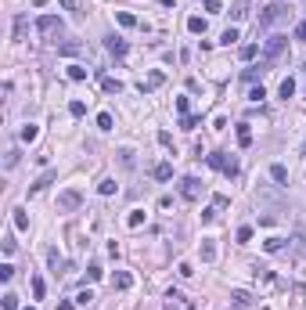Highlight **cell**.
<instances>
[{
  "label": "cell",
  "mask_w": 306,
  "mask_h": 310,
  "mask_svg": "<svg viewBox=\"0 0 306 310\" xmlns=\"http://www.w3.org/2000/svg\"><path fill=\"white\" fill-rule=\"evenodd\" d=\"M292 18V8H285L281 0H274V4H266V11L259 15V29H270V25H281Z\"/></svg>",
  "instance_id": "1"
},
{
  "label": "cell",
  "mask_w": 306,
  "mask_h": 310,
  "mask_svg": "<svg viewBox=\"0 0 306 310\" xmlns=\"http://www.w3.org/2000/svg\"><path fill=\"white\" fill-rule=\"evenodd\" d=\"M288 51V36H281V33H274V36H266V44H263V58L259 61H266V65H274L281 54Z\"/></svg>",
  "instance_id": "2"
},
{
  "label": "cell",
  "mask_w": 306,
  "mask_h": 310,
  "mask_svg": "<svg viewBox=\"0 0 306 310\" xmlns=\"http://www.w3.org/2000/svg\"><path fill=\"white\" fill-rule=\"evenodd\" d=\"M206 163L213 166V170H220V173H227V177H238V159L234 155H227V151H213V155H206Z\"/></svg>",
  "instance_id": "3"
},
{
  "label": "cell",
  "mask_w": 306,
  "mask_h": 310,
  "mask_svg": "<svg viewBox=\"0 0 306 310\" xmlns=\"http://www.w3.org/2000/svg\"><path fill=\"white\" fill-rule=\"evenodd\" d=\"M36 33H40V36H61V18H58V15L36 18Z\"/></svg>",
  "instance_id": "4"
},
{
  "label": "cell",
  "mask_w": 306,
  "mask_h": 310,
  "mask_svg": "<svg viewBox=\"0 0 306 310\" xmlns=\"http://www.w3.org/2000/svg\"><path fill=\"white\" fill-rule=\"evenodd\" d=\"M80 206H83V195H80V191L69 188V191H61V195H58V209H61V213H72V209H80Z\"/></svg>",
  "instance_id": "5"
},
{
  "label": "cell",
  "mask_w": 306,
  "mask_h": 310,
  "mask_svg": "<svg viewBox=\"0 0 306 310\" xmlns=\"http://www.w3.org/2000/svg\"><path fill=\"white\" fill-rule=\"evenodd\" d=\"M198 195H202V180H198V177H184V180H180V199L195 202Z\"/></svg>",
  "instance_id": "6"
},
{
  "label": "cell",
  "mask_w": 306,
  "mask_h": 310,
  "mask_svg": "<svg viewBox=\"0 0 306 310\" xmlns=\"http://www.w3.org/2000/svg\"><path fill=\"white\" fill-rule=\"evenodd\" d=\"M162 83H166V76H162V72H148V76H141L137 90H141V94H151V90H159Z\"/></svg>",
  "instance_id": "7"
},
{
  "label": "cell",
  "mask_w": 306,
  "mask_h": 310,
  "mask_svg": "<svg viewBox=\"0 0 306 310\" xmlns=\"http://www.w3.org/2000/svg\"><path fill=\"white\" fill-rule=\"evenodd\" d=\"M105 47H108V54H116V58H123L130 51V44L123 40V36H105Z\"/></svg>",
  "instance_id": "8"
},
{
  "label": "cell",
  "mask_w": 306,
  "mask_h": 310,
  "mask_svg": "<svg viewBox=\"0 0 306 310\" xmlns=\"http://www.w3.org/2000/svg\"><path fill=\"white\" fill-rule=\"evenodd\" d=\"M231 299H234V306H238V310H252V306H256L252 292H245V289H234V292H231Z\"/></svg>",
  "instance_id": "9"
},
{
  "label": "cell",
  "mask_w": 306,
  "mask_h": 310,
  "mask_svg": "<svg viewBox=\"0 0 306 310\" xmlns=\"http://www.w3.org/2000/svg\"><path fill=\"white\" fill-rule=\"evenodd\" d=\"M206 25H209V22H206L202 15H191V18H187V33H195V36H206Z\"/></svg>",
  "instance_id": "10"
},
{
  "label": "cell",
  "mask_w": 306,
  "mask_h": 310,
  "mask_svg": "<svg viewBox=\"0 0 306 310\" xmlns=\"http://www.w3.org/2000/svg\"><path fill=\"white\" fill-rule=\"evenodd\" d=\"M133 285V278L126 274V270H116V278H112V289H119V292H126Z\"/></svg>",
  "instance_id": "11"
},
{
  "label": "cell",
  "mask_w": 306,
  "mask_h": 310,
  "mask_svg": "<svg viewBox=\"0 0 306 310\" xmlns=\"http://www.w3.org/2000/svg\"><path fill=\"white\" fill-rule=\"evenodd\" d=\"M231 18H234V22L249 18V0H234V4H231Z\"/></svg>",
  "instance_id": "12"
},
{
  "label": "cell",
  "mask_w": 306,
  "mask_h": 310,
  "mask_svg": "<svg viewBox=\"0 0 306 310\" xmlns=\"http://www.w3.org/2000/svg\"><path fill=\"white\" fill-rule=\"evenodd\" d=\"M151 177H155V180H169L173 177V166L169 163H155V166H151Z\"/></svg>",
  "instance_id": "13"
},
{
  "label": "cell",
  "mask_w": 306,
  "mask_h": 310,
  "mask_svg": "<svg viewBox=\"0 0 306 310\" xmlns=\"http://www.w3.org/2000/svg\"><path fill=\"white\" fill-rule=\"evenodd\" d=\"M270 177H274V184H278V188H285V184H288V170H285L281 163H274V166H270Z\"/></svg>",
  "instance_id": "14"
},
{
  "label": "cell",
  "mask_w": 306,
  "mask_h": 310,
  "mask_svg": "<svg viewBox=\"0 0 306 310\" xmlns=\"http://www.w3.org/2000/svg\"><path fill=\"white\" fill-rule=\"evenodd\" d=\"M198 253H202V263H213V260H216V245H213V238H202V249H198Z\"/></svg>",
  "instance_id": "15"
},
{
  "label": "cell",
  "mask_w": 306,
  "mask_h": 310,
  "mask_svg": "<svg viewBox=\"0 0 306 310\" xmlns=\"http://www.w3.org/2000/svg\"><path fill=\"white\" fill-rule=\"evenodd\" d=\"M266 69H270V65H266V61H259V65H252V69H245V72H242V80H249V83H252V80H259V76H263Z\"/></svg>",
  "instance_id": "16"
},
{
  "label": "cell",
  "mask_w": 306,
  "mask_h": 310,
  "mask_svg": "<svg viewBox=\"0 0 306 310\" xmlns=\"http://www.w3.org/2000/svg\"><path fill=\"white\" fill-rule=\"evenodd\" d=\"M51 180H54V170H47V173H44V177H40V180H36V184H32V188H29V195H40V191H44V188H47V184H51Z\"/></svg>",
  "instance_id": "17"
},
{
  "label": "cell",
  "mask_w": 306,
  "mask_h": 310,
  "mask_svg": "<svg viewBox=\"0 0 306 310\" xmlns=\"http://www.w3.org/2000/svg\"><path fill=\"white\" fill-rule=\"evenodd\" d=\"M238 144H242V148L252 144V127H249V123H238Z\"/></svg>",
  "instance_id": "18"
},
{
  "label": "cell",
  "mask_w": 306,
  "mask_h": 310,
  "mask_svg": "<svg viewBox=\"0 0 306 310\" xmlns=\"http://www.w3.org/2000/svg\"><path fill=\"white\" fill-rule=\"evenodd\" d=\"M36 137H40V127H36V123H25V127H22V141H25V144H32Z\"/></svg>",
  "instance_id": "19"
},
{
  "label": "cell",
  "mask_w": 306,
  "mask_h": 310,
  "mask_svg": "<svg viewBox=\"0 0 306 310\" xmlns=\"http://www.w3.org/2000/svg\"><path fill=\"white\" fill-rule=\"evenodd\" d=\"M292 253H295V256L306 253V235H302V231H295V235H292Z\"/></svg>",
  "instance_id": "20"
},
{
  "label": "cell",
  "mask_w": 306,
  "mask_h": 310,
  "mask_svg": "<svg viewBox=\"0 0 306 310\" xmlns=\"http://www.w3.org/2000/svg\"><path fill=\"white\" fill-rule=\"evenodd\" d=\"M116 22H119V25H126V29H137V25H141L130 11H116Z\"/></svg>",
  "instance_id": "21"
},
{
  "label": "cell",
  "mask_w": 306,
  "mask_h": 310,
  "mask_svg": "<svg viewBox=\"0 0 306 310\" xmlns=\"http://www.w3.org/2000/svg\"><path fill=\"white\" fill-rule=\"evenodd\" d=\"M101 87H105V94H123V83L119 80H108V76H101Z\"/></svg>",
  "instance_id": "22"
},
{
  "label": "cell",
  "mask_w": 306,
  "mask_h": 310,
  "mask_svg": "<svg viewBox=\"0 0 306 310\" xmlns=\"http://www.w3.org/2000/svg\"><path fill=\"white\" fill-rule=\"evenodd\" d=\"M11 213H15V216H11L15 227H18V231H29V216H25V209H11Z\"/></svg>",
  "instance_id": "23"
},
{
  "label": "cell",
  "mask_w": 306,
  "mask_h": 310,
  "mask_svg": "<svg viewBox=\"0 0 306 310\" xmlns=\"http://www.w3.org/2000/svg\"><path fill=\"white\" fill-rule=\"evenodd\" d=\"M69 80H72V83L87 80V69H83V65H69Z\"/></svg>",
  "instance_id": "24"
},
{
  "label": "cell",
  "mask_w": 306,
  "mask_h": 310,
  "mask_svg": "<svg viewBox=\"0 0 306 310\" xmlns=\"http://www.w3.org/2000/svg\"><path fill=\"white\" fill-rule=\"evenodd\" d=\"M58 51H61V54H80V51H83V44H76V40H65V44H58Z\"/></svg>",
  "instance_id": "25"
},
{
  "label": "cell",
  "mask_w": 306,
  "mask_h": 310,
  "mask_svg": "<svg viewBox=\"0 0 306 310\" xmlns=\"http://www.w3.org/2000/svg\"><path fill=\"white\" fill-rule=\"evenodd\" d=\"M69 115H76V119H80V115H87V105L76 98V101H69Z\"/></svg>",
  "instance_id": "26"
},
{
  "label": "cell",
  "mask_w": 306,
  "mask_h": 310,
  "mask_svg": "<svg viewBox=\"0 0 306 310\" xmlns=\"http://www.w3.org/2000/svg\"><path fill=\"white\" fill-rule=\"evenodd\" d=\"M263 249H266V253H281V249H285V238H266Z\"/></svg>",
  "instance_id": "27"
},
{
  "label": "cell",
  "mask_w": 306,
  "mask_h": 310,
  "mask_svg": "<svg viewBox=\"0 0 306 310\" xmlns=\"http://www.w3.org/2000/svg\"><path fill=\"white\" fill-rule=\"evenodd\" d=\"M0 306H4V310H18V296H15V292H4V299H0Z\"/></svg>",
  "instance_id": "28"
},
{
  "label": "cell",
  "mask_w": 306,
  "mask_h": 310,
  "mask_svg": "<svg viewBox=\"0 0 306 310\" xmlns=\"http://www.w3.org/2000/svg\"><path fill=\"white\" fill-rule=\"evenodd\" d=\"M97 191H101V195H116V180H112V177H105V180L97 184Z\"/></svg>",
  "instance_id": "29"
},
{
  "label": "cell",
  "mask_w": 306,
  "mask_h": 310,
  "mask_svg": "<svg viewBox=\"0 0 306 310\" xmlns=\"http://www.w3.org/2000/svg\"><path fill=\"white\" fill-rule=\"evenodd\" d=\"M144 224V209H133L130 216H126V227H141Z\"/></svg>",
  "instance_id": "30"
},
{
  "label": "cell",
  "mask_w": 306,
  "mask_h": 310,
  "mask_svg": "<svg viewBox=\"0 0 306 310\" xmlns=\"http://www.w3.org/2000/svg\"><path fill=\"white\" fill-rule=\"evenodd\" d=\"M234 40H242V36H238V29H223V36H220V44H227V47H231Z\"/></svg>",
  "instance_id": "31"
},
{
  "label": "cell",
  "mask_w": 306,
  "mask_h": 310,
  "mask_svg": "<svg viewBox=\"0 0 306 310\" xmlns=\"http://www.w3.org/2000/svg\"><path fill=\"white\" fill-rule=\"evenodd\" d=\"M58 4H61L65 11H72V18H83V11H80V8H76V0H58Z\"/></svg>",
  "instance_id": "32"
},
{
  "label": "cell",
  "mask_w": 306,
  "mask_h": 310,
  "mask_svg": "<svg viewBox=\"0 0 306 310\" xmlns=\"http://www.w3.org/2000/svg\"><path fill=\"white\" fill-rule=\"evenodd\" d=\"M11 278H15V267H11V263H4V267H0V282H4V285H8Z\"/></svg>",
  "instance_id": "33"
},
{
  "label": "cell",
  "mask_w": 306,
  "mask_h": 310,
  "mask_svg": "<svg viewBox=\"0 0 306 310\" xmlns=\"http://www.w3.org/2000/svg\"><path fill=\"white\" fill-rule=\"evenodd\" d=\"M256 51H259L256 44H245V47H242V61H252V58H256Z\"/></svg>",
  "instance_id": "34"
},
{
  "label": "cell",
  "mask_w": 306,
  "mask_h": 310,
  "mask_svg": "<svg viewBox=\"0 0 306 310\" xmlns=\"http://www.w3.org/2000/svg\"><path fill=\"white\" fill-rule=\"evenodd\" d=\"M263 98H266V90H263V87H252V90H249V101H252V105H259Z\"/></svg>",
  "instance_id": "35"
},
{
  "label": "cell",
  "mask_w": 306,
  "mask_h": 310,
  "mask_svg": "<svg viewBox=\"0 0 306 310\" xmlns=\"http://www.w3.org/2000/svg\"><path fill=\"white\" fill-rule=\"evenodd\" d=\"M44 289H47L44 278H32V296H36V299H44Z\"/></svg>",
  "instance_id": "36"
},
{
  "label": "cell",
  "mask_w": 306,
  "mask_h": 310,
  "mask_svg": "<svg viewBox=\"0 0 306 310\" xmlns=\"http://www.w3.org/2000/svg\"><path fill=\"white\" fill-rule=\"evenodd\" d=\"M101 274H105V270H101V263H90V270H87V278H90V282H101Z\"/></svg>",
  "instance_id": "37"
},
{
  "label": "cell",
  "mask_w": 306,
  "mask_h": 310,
  "mask_svg": "<svg viewBox=\"0 0 306 310\" xmlns=\"http://www.w3.org/2000/svg\"><path fill=\"white\" fill-rule=\"evenodd\" d=\"M119 163H123V166H126V170H130V166H133V151H130V148H123V151H119Z\"/></svg>",
  "instance_id": "38"
},
{
  "label": "cell",
  "mask_w": 306,
  "mask_h": 310,
  "mask_svg": "<svg viewBox=\"0 0 306 310\" xmlns=\"http://www.w3.org/2000/svg\"><path fill=\"white\" fill-rule=\"evenodd\" d=\"M22 36H25V18L18 15V18H15V40H22Z\"/></svg>",
  "instance_id": "39"
},
{
  "label": "cell",
  "mask_w": 306,
  "mask_h": 310,
  "mask_svg": "<svg viewBox=\"0 0 306 310\" xmlns=\"http://www.w3.org/2000/svg\"><path fill=\"white\" fill-rule=\"evenodd\" d=\"M180 127H184V130H195L198 119H195V115H180Z\"/></svg>",
  "instance_id": "40"
},
{
  "label": "cell",
  "mask_w": 306,
  "mask_h": 310,
  "mask_svg": "<svg viewBox=\"0 0 306 310\" xmlns=\"http://www.w3.org/2000/svg\"><path fill=\"white\" fill-rule=\"evenodd\" d=\"M292 94H295V83H292V80H285V83H281V98H285V101H288V98H292Z\"/></svg>",
  "instance_id": "41"
},
{
  "label": "cell",
  "mask_w": 306,
  "mask_h": 310,
  "mask_svg": "<svg viewBox=\"0 0 306 310\" xmlns=\"http://www.w3.org/2000/svg\"><path fill=\"white\" fill-rule=\"evenodd\" d=\"M97 127H101V130H112V115H108V112L97 115Z\"/></svg>",
  "instance_id": "42"
},
{
  "label": "cell",
  "mask_w": 306,
  "mask_h": 310,
  "mask_svg": "<svg viewBox=\"0 0 306 310\" xmlns=\"http://www.w3.org/2000/svg\"><path fill=\"white\" fill-rule=\"evenodd\" d=\"M90 299H94V292H90V289H83V292H80V296H76V303H80V306H87V303H90Z\"/></svg>",
  "instance_id": "43"
},
{
  "label": "cell",
  "mask_w": 306,
  "mask_h": 310,
  "mask_svg": "<svg viewBox=\"0 0 306 310\" xmlns=\"http://www.w3.org/2000/svg\"><path fill=\"white\" fill-rule=\"evenodd\" d=\"M216 213H220V209H216V206H209V209H202V220H206V224H213V220H216Z\"/></svg>",
  "instance_id": "44"
},
{
  "label": "cell",
  "mask_w": 306,
  "mask_h": 310,
  "mask_svg": "<svg viewBox=\"0 0 306 310\" xmlns=\"http://www.w3.org/2000/svg\"><path fill=\"white\" fill-rule=\"evenodd\" d=\"M249 238H252V227H249V224L238 227V242H249Z\"/></svg>",
  "instance_id": "45"
},
{
  "label": "cell",
  "mask_w": 306,
  "mask_h": 310,
  "mask_svg": "<svg viewBox=\"0 0 306 310\" xmlns=\"http://www.w3.org/2000/svg\"><path fill=\"white\" fill-rule=\"evenodd\" d=\"M295 40H302V44H306V18L295 25Z\"/></svg>",
  "instance_id": "46"
},
{
  "label": "cell",
  "mask_w": 306,
  "mask_h": 310,
  "mask_svg": "<svg viewBox=\"0 0 306 310\" xmlns=\"http://www.w3.org/2000/svg\"><path fill=\"white\" fill-rule=\"evenodd\" d=\"M47 263H51V267H54V270H58V267H61V256H58V253H54V249H51V253H47Z\"/></svg>",
  "instance_id": "47"
},
{
  "label": "cell",
  "mask_w": 306,
  "mask_h": 310,
  "mask_svg": "<svg viewBox=\"0 0 306 310\" xmlns=\"http://www.w3.org/2000/svg\"><path fill=\"white\" fill-rule=\"evenodd\" d=\"M202 4H206V11H209V15H216V11H220V0H202Z\"/></svg>",
  "instance_id": "48"
},
{
  "label": "cell",
  "mask_w": 306,
  "mask_h": 310,
  "mask_svg": "<svg viewBox=\"0 0 306 310\" xmlns=\"http://www.w3.org/2000/svg\"><path fill=\"white\" fill-rule=\"evenodd\" d=\"M15 163H18V151H15V148H11V151H8V159H4V166H8V170H11V166H15Z\"/></svg>",
  "instance_id": "49"
},
{
  "label": "cell",
  "mask_w": 306,
  "mask_h": 310,
  "mask_svg": "<svg viewBox=\"0 0 306 310\" xmlns=\"http://www.w3.org/2000/svg\"><path fill=\"white\" fill-rule=\"evenodd\" d=\"M0 245H4V253H15V238H11V235H4V242H0Z\"/></svg>",
  "instance_id": "50"
},
{
  "label": "cell",
  "mask_w": 306,
  "mask_h": 310,
  "mask_svg": "<svg viewBox=\"0 0 306 310\" xmlns=\"http://www.w3.org/2000/svg\"><path fill=\"white\" fill-rule=\"evenodd\" d=\"M162 310H177V303H173V299H169V303H166V306H162Z\"/></svg>",
  "instance_id": "51"
},
{
  "label": "cell",
  "mask_w": 306,
  "mask_h": 310,
  "mask_svg": "<svg viewBox=\"0 0 306 310\" xmlns=\"http://www.w3.org/2000/svg\"><path fill=\"white\" fill-rule=\"evenodd\" d=\"M25 310H32V306H25Z\"/></svg>",
  "instance_id": "52"
},
{
  "label": "cell",
  "mask_w": 306,
  "mask_h": 310,
  "mask_svg": "<svg viewBox=\"0 0 306 310\" xmlns=\"http://www.w3.org/2000/svg\"><path fill=\"white\" fill-rule=\"evenodd\" d=\"M302 151H306V144H302Z\"/></svg>",
  "instance_id": "53"
}]
</instances>
